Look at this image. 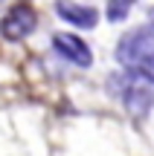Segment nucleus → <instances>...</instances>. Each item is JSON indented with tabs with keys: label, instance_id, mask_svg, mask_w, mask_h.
I'll return each instance as SVG.
<instances>
[{
	"label": "nucleus",
	"instance_id": "f03ea898",
	"mask_svg": "<svg viewBox=\"0 0 154 156\" xmlns=\"http://www.w3.org/2000/svg\"><path fill=\"white\" fill-rule=\"evenodd\" d=\"M116 84H122V90H119V98H122V107L128 110V116H134V119H145L151 113V107H154V87L145 78H140L137 73H128L125 69V75H119V78H114Z\"/></svg>",
	"mask_w": 154,
	"mask_h": 156
},
{
	"label": "nucleus",
	"instance_id": "423d86ee",
	"mask_svg": "<svg viewBox=\"0 0 154 156\" xmlns=\"http://www.w3.org/2000/svg\"><path fill=\"white\" fill-rule=\"evenodd\" d=\"M134 6H137V0H108V9H105V15H108L111 23H122Z\"/></svg>",
	"mask_w": 154,
	"mask_h": 156
},
{
	"label": "nucleus",
	"instance_id": "6e6552de",
	"mask_svg": "<svg viewBox=\"0 0 154 156\" xmlns=\"http://www.w3.org/2000/svg\"><path fill=\"white\" fill-rule=\"evenodd\" d=\"M148 23H151V26H154V6H151V9H148Z\"/></svg>",
	"mask_w": 154,
	"mask_h": 156
},
{
	"label": "nucleus",
	"instance_id": "20e7f679",
	"mask_svg": "<svg viewBox=\"0 0 154 156\" xmlns=\"http://www.w3.org/2000/svg\"><path fill=\"white\" fill-rule=\"evenodd\" d=\"M52 49H55L58 55L64 58V61H70L73 67L87 69V67L93 64V52H90V46H87V41H81L79 35H70V32H58V35H52Z\"/></svg>",
	"mask_w": 154,
	"mask_h": 156
},
{
	"label": "nucleus",
	"instance_id": "0eeeda50",
	"mask_svg": "<svg viewBox=\"0 0 154 156\" xmlns=\"http://www.w3.org/2000/svg\"><path fill=\"white\" fill-rule=\"evenodd\" d=\"M128 73H137L140 78H145V81L154 87V61H148L145 67H140V69H128Z\"/></svg>",
	"mask_w": 154,
	"mask_h": 156
},
{
	"label": "nucleus",
	"instance_id": "39448f33",
	"mask_svg": "<svg viewBox=\"0 0 154 156\" xmlns=\"http://www.w3.org/2000/svg\"><path fill=\"white\" fill-rule=\"evenodd\" d=\"M55 12L61 20H67L70 26L76 29H96L99 23V12L93 6H85V3H76V0H55Z\"/></svg>",
	"mask_w": 154,
	"mask_h": 156
},
{
	"label": "nucleus",
	"instance_id": "f257e3e1",
	"mask_svg": "<svg viewBox=\"0 0 154 156\" xmlns=\"http://www.w3.org/2000/svg\"><path fill=\"white\" fill-rule=\"evenodd\" d=\"M116 61L122 64V69H140L148 61H154V26H134L116 44Z\"/></svg>",
	"mask_w": 154,
	"mask_h": 156
},
{
	"label": "nucleus",
	"instance_id": "7ed1b4c3",
	"mask_svg": "<svg viewBox=\"0 0 154 156\" xmlns=\"http://www.w3.org/2000/svg\"><path fill=\"white\" fill-rule=\"evenodd\" d=\"M38 26V15H35L32 6H15V9L6 12V17L0 20V32L6 41H23L35 32Z\"/></svg>",
	"mask_w": 154,
	"mask_h": 156
}]
</instances>
